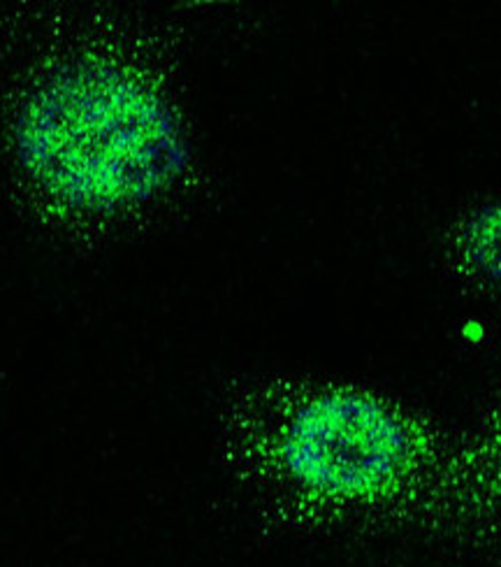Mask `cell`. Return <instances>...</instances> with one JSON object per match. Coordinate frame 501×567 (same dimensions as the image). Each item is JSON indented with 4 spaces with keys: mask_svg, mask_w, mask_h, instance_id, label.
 <instances>
[{
    "mask_svg": "<svg viewBox=\"0 0 501 567\" xmlns=\"http://www.w3.org/2000/svg\"><path fill=\"white\" fill-rule=\"evenodd\" d=\"M467 254L486 277L501 284V203L476 215L467 228Z\"/></svg>",
    "mask_w": 501,
    "mask_h": 567,
    "instance_id": "cell-3",
    "label": "cell"
},
{
    "mask_svg": "<svg viewBox=\"0 0 501 567\" xmlns=\"http://www.w3.org/2000/svg\"><path fill=\"white\" fill-rule=\"evenodd\" d=\"M14 154L44 196L82 215L147 203L188 165L175 110L137 70L107 56L46 70L19 105Z\"/></svg>",
    "mask_w": 501,
    "mask_h": 567,
    "instance_id": "cell-1",
    "label": "cell"
},
{
    "mask_svg": "<svg viewBox=\"0 0 501 567\" xmlns=\"http://www.w3.org/2000/svg\"><path fill=\"white\" fill-rule=\"evenodd\" d=\"M281 470L300 491L330 501L388 493L409 470L411 433L386 403L325 391L300 403L281 425Z\"/></svg>",
    "mask_w": 501,
    "mask_h": 567,
    "instance_id": "cell-2",
    "label": "cell"
}]
</instances>
